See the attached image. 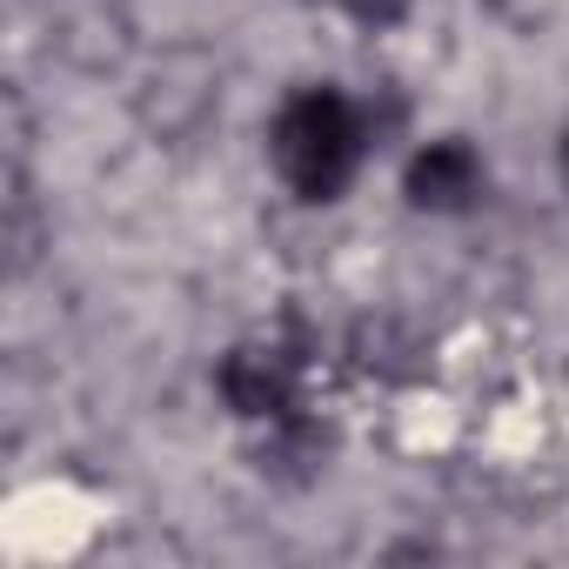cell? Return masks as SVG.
I'll list each match as a JSON object with an SVG mask.
<instances>
[{
  "label": "cell",
  "mask_w": 569,
  "mask_h": 569,
  "mask_svg": "<svg viewBox=\"0 0 569 569\" xmlns=\"http://www.w3.org/2000/svg\"><path fill=\"white\" fill-rule=\"evenodd\" d=\"M369 141H376L369 108H356L336 81L296 88L268 121V161L296 201H342L369 161Z\"/></svg>",
  "instance_id": "cell-1"
},
{
  "label": "cell",
  "mask_w": 569,
  "mask_h": 569,
  "mask_svg": "<svg viewBox=\"0 0 569 569\" xmlns=\"http://www.w3.org/2000/svg\"><path fill=\"white\" fill-rule=\"evenodd\" d=\"M482 188H489V168H482V154H476L462 134L422 141V148L409 154V168H402V194H409V208H422V214H469V208L482 201Z\"/></svg>",
  "instance_id": "cell-3"
},
{
  "label": "cell",
  "mask_w": 569,
  "mask_h": 569,
  "mask_svg": "<svg viewBox=\"0 0 569 569\" xmlns=\"http://www.w3.org/2000/svg\"><path fill=\"white\" fill-rule=\"evenodd\" d=\"M322 462H329V429H322L316 416L289 409L281 422H268L261 469H268L274 482H309V476H322Z\"/></svg>",
  "instance_id": "cell-4"
},
{
  "label": "cell",
  "mask_w": 569,
  "mask_h": 569,
  "mask_svg": "<svg viewBox=\"0 0 569 569\" xmlns=\"http://www.w3.org/2000/svg\"><path fill=\"white\" fill-rule=\"evenodd\" d=\"M214 389H221V402L241 416V422H281L296 409V396H302V362L281 349V342H241V349H228L221 356V369H214Z\"/></svg>",
  "instance_id": "cell-2"
},
{
  "label": "cell",
  "mask_w": 569,
  "mask_h": 569,
  "mask_svg": "<svg viewBox=\"0 0 569 569\" xmlns=\"http://www.w3.org/2000/svg\"><path fill=\"white\" fill-rule=\"evenodd\" d=\"M342 8L362 21V28H396L409 14V0H342Z\"/></svg>",
  "instance_id": "cell-5"
},
{
  "label": "cell",
  "mask_w": 569,
  "mask_h": 569,
  "mask_svg": "<svg viewBox=\"0 0 569 569\" xmlns=\"http://www.w3.org/2000/svg\"><path fill=\"white\" fill-rule=\"evenodd\" d=\"M562 174H569V134H562Z\"/></svg>",
  "instance_id": "cell-6"
}]
</instances>
